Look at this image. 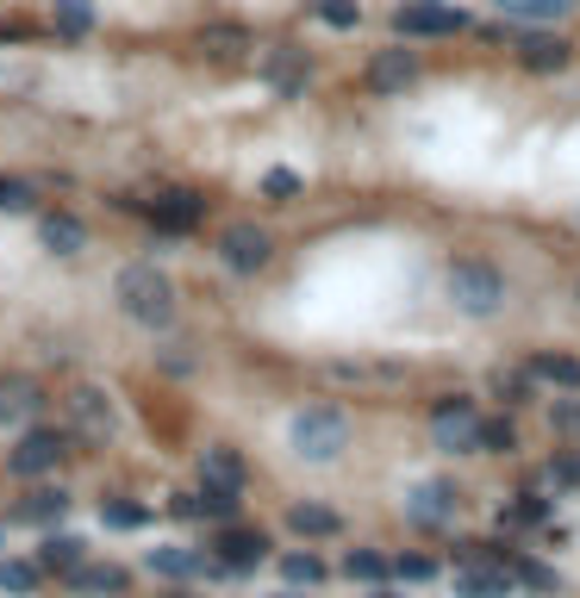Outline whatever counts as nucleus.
<instances>
[{"label":"nucleus","mask_w":580,"mask_h":598,"mask_svg":"<svg viewBox=\"0 0 580 598\" xmlns=\"http://www.w3.org/2000/svg\"><path fill=\"white\" fill-rule=\"evenodd\" d=\"M393 25H400L406 38H456V32H468V13L449 7V0H400Z\"/></svg>","instance_id":"nucleus-5"},{"label":"nucleus","mask_w":580,"mask_h":598,"mask_svg":"<svg viewBox=\"0 0 580 598\" xmlns=\"http://www.w3.org/2000/svg\"><path fill=\"white\" fill-rule=\"evenodd\" d=\"M281 574H288L293 586H312V579H325V561L319 555H288L281 561Z\"/></svg>","instance_id":"nucleus-34"},{"label":"nucleus","mask_w":580,"mask_h":598,"mask_svg":"<svg viewBox=\"0 0 580 598\" xmlns=\"http://www.w3.org/2000/svg\"><path fill=\"white\" fill-rule=\"evenodd\" d=\"M32 206V188L25 181H0V213H25Z\"/></svg>","instance_id":"nucleus-39"},{"label":"nucleus","mask_w":580,"mask_h":598,"mask_svg":"<svg viewBox=\"0 0 580 598\" xmlns=\"http://www.w3.org/2000/svg\"><path fill=\"white\" fill-rule=\"evenodd\" d=\"M38 586V561H0V593H32Z\"/></svg>","instance_id":"nucleus-31"},{"label":"nucleus","mask_w":580,"mask_h":598,"mask_svg":"<svg viewBox=\"0 0 580 598\" xmlns=\"http://www.w3.org/2000/svg\"><path fill=\"white\" fill-rule=\"evenodd\" d=\"M100 518L113 523V530H137L150 511H144V505H132V499H107V505H100Z\"/></svg>","instance_id":"nucleus-32"},{"label":"nucleus","mask_w":580,"mask_h":598,"mask_svg":"<svg viewBox=\"0 0 580 598\" xmlns=\"http://www.w3.org/2000/svg\"><path fill=\"white\" fill-rule=\"evenodd\" d=\"M512 579L531 586V593H561V574L556 567H543V561H512Z\"/></svg>","instance_id":"nucleus-28"},{"label":"nucleus","mask_w":580,"mask_h":598,"mask_svg":"<svg viewBox=\"0 0 580 598\" xmlns=\"http://www.w3.org/2000/svg\"><path fill=\"white\" fill-rule=\"evenodd\" d=\"M244 44H250L244 25H207V32H200V50H207V57H237Z\"/></svg>","instance_id":"nucleus-24"},{"label":"nucleus","mask_w":580,"mask_h":598,"mask_svg":"<svg viewBox=\"0 0 580 598\" xmlns=\"http://www.w3.org/2000/svg\"><path fill=\"white\" fill-rule=\"evenodd\" d=\"M132 574L125 567H76V593H125Z\"/></svg>","instance_id":"nucleus-26"},{"label":"nucleus","mask_w":580,"mask_h":598,"mask_svg":"<svg viewBox=\"0 0 580 598\" xmlns=\"http://www.w3.org/2000/svg\"><path fill=\"white\" fill-rule=\"evenodd\" d=\"M94 25V0H57V32L63 38H81Z\"/></svg>","instance_id":"nucleus-27"},{"label":"nucleus","mask_w":580,"mask_h":598,"mask_svg":"<svg viewBox=\"0 0 580 598\" xmlns=\"http://www.w3.org/2000/svg\"><path fill=\"white\" fill-rule=\"evenodd\" d=\"M393 574H400V579H437V561H431V555H400V561H393Z\"/></svg>","instance_id":"nucleus-38"},{"label":"nucleus","mask_w":580,"mask_h":598,"mask_svg":"<svg viewBox=\"0 0 580 598\" xmlns=\"http://www.w3.org/2000/svg\"><path fill=\"white\" fill-rule=\"evenodd\" d=\"M269 256H275V237L263 225H225V237H219V262L232 274H263Z\"/></svg>","instance_id":"nucleus-6"},{"label":"nucleus","mask_w":580,"mask_h":598,"mask_svg":"<svg viewBox=\"0 0 580 598\" xmlns=\"http://www.w3.org/2000/svg\"><path fill=\"white\" fill-rule=\"evenodd\" d=\"M263 81H269L281 100H300L306 81H312V57L300 44H281V50H269V63H263Z\"/></svg>","instance_id":"nucleus-9"},{"label":"nucleus","mask_w":580,"mask_h":598,"mask_svg":"<svg viewBox=\"0 0 580 598\" xmlns=\"http://www.w3.org/2000/svg\"><path fill=\"white\" fill-rule=\"evenodd\" d=\"M512 523H549V499H537V493H524V499L512 505Z\"/></svg>","instance_id":"nucleus-37"},{"label":"nucleus","mask_w":580,"mask_h":598,"mask_svg":"<svg viewBox=\"0 0 580 598\" xmlns=\"http://www.w3.org/2000/svg\"><path fill=\"white\" fill-rule=\"evenodd\" d=\"M288 530L293 537H337V530H344V518H337V511H331V505H288Z\"/></svg>","instance_id":"nucleus-20"},{"label":"nucleus","mask_w":580,"mask_h":598,"mask_svg":"<svg viewBox=\"0 0 580 598\" xmlns=\"http://www.w3.org/2000/svg\"><path fill=\"white\" fill-rule=\"evenodd\" d=\"M144 218H150L156 232H169V237H188L200 218H207V200L200 193H156V200H144Z\"/></svg>","instance_id":"nucleus-7"},{"label":"nucleus","mask_w":580,"mask_h":598,"mask_svg":"<svg viewBox=\"0 0 580 598\" xmlns=\"http://www.w3.org/2000/svg\"><path fill=\"white\" fill-rule=\"evenodd\" d=\"M344 443H349V418L337 406L293 411V455H300V462H337Z\"/></svg>","instance_id":"nucleus-2"},{"label":"nucleus","mask_w":580,"mask_h":598,"mask_svg":"<svg viewBox=\"0 0 580 598\" xmlns=\"http://www.w3.org/2000/svg\"><path fill=\"white\" fill-rule=\"evenodd\" d=\"M63 455H69V443H63L57 430H25L20 449H13V474H25V481H32V474H51Z\"/></svg>","instance_id":"nucleus-11"},{"label":"nucleus","mask_w":580,"mask_h":598,"mask_svg":"<svg viewBox=\"0 0 580 598\" xmlns=\"http://www.w3.org/2000/svg\"><path fill=\"white\" fill-rule=\"evenodd\" d=\"M20 518H25V523H44V530H51V523H63V518H69V493L44 486V493H32V499L20 505Z\"/></svg>","instance_id":"nucleus-21"},{"label":"nucleus","mask_w":580,"mask_h":598,"mask_svg":"<svg viewBox=\"0 0 580 598\" xmlns=\"http://www.w3.org/2000/svg\"><path fill=\"white\" fill-rule=\"evenodd\" d=\"M524 393H531V368H524V374H505V381H500V399H505V406H524Z\"/></svg>","instance_id":"nucleus-40"},{"label":"nucleus","mask_w":580,"mask_h":598,"mask_svg":"<svg viewBox=\"0 0 580 598\" xmlns=\"http://www.w3.org/2000/svg\"><path fill=\"white\" fill-rule=\"evenodd\" d=\"M531 381H549V386H580V362H575V356H537V362H531Z\"/></svg>","instance_id":"nucleus-25"},{"label":"nucleus","mask_w":580,"mask_h":598,"mask_svg":"<svg viewBox=\"0 0 580 598\" xmlns=\"http://www.w3.org/2000/svg\"><path fill=\"white\" fill-rule=\"evenodd\" d=\"M568 7H575V0H500V13H512V20H531V25H556Z\"/></svg>","instance_id":"nucleus-23"},{"label":"nucleus","mask_w":580,"mask_h":598,"mask_svg":"<svg viewBox=\"0 0 580 598\" xmlns=\"http://www.w3.org/2000/svg\"><path fill=\"white\" fill-rule=\"evenodd\" d=\"M169 598H193V593H169Z\"/></svg>","instance_id":"nucleus-43"},{"label":"nucleus","mask_w":580,"mask_h":598,"mask_svg":"<svg viewBox=\"0 0 580 598\" xmlns=\"http://www.w3.org/2000/svg\"><path fill=\"white\" fill-rule=\"evenodd\" d=\"M344 574H349V579H387L393 567H387V561L375 555V549H356V555L344 561Z\"/></svg>","instance_id":"nucleus-33"},{"label":"nucleus","mask_w":580,"mask_h":598,"mask_svg":"<svg viewBox=\"0 0 580 598\" xmlns=\"http://www.w3.org/2000/svg\"><path fill=\"white\" fill-rule=\"evenodd\" d=\"M275 598H300V593H275Z\"/></svg>","instance_id":"nucleus-42"},{"label":"nucleus","mask_w":580,"mask_h":598,"mask_svg":"<svg viewBox=\"0 0 580 598\" xmlns=\"http://www.w3.org/2000/svg\"><path fill=\"white\" fill-rule=\"evenodd\" d=\"M38 411H44L38 381H25V374L0 381V425H38Z\"/></svg>","instance_id":"nucleus-14"},{"label":"nucleus","mask_w":580,"mask_h":598,"mask_svg":"<svg viewBox=\"0 0 580 598\" xmlns=\"http://www.w3.org/2000/svg\"><path fill=\"white\" fill-rule=\"evenodd\" d=\"M263 193H269V200H293V193H300V174L293 169H269L263 174Z\"/></svg>","instance_id":"nucleus-35"},{"label":"nucleus","mask_w":580,"mask_h":598,"mask_svg":"<svg viewBox=\"0 0 580 598\" xmlns=\"http://www.w3.org/2000/svg\"><path fill=\"white\" fill-rule=\"evenodd\" d=\"M505 586H512L505 561H468L462 567V598H505Z\"/></svg>","instance_id":"nucleus-16"},{"label":"nucleus","mask_w":580,"mask_h":598,"mask_svg":"<svg viewBox=\"0 0 580 598\" xmlns=\"http://www.w3.org/2000/svg\"><path fill=\"white\" fill-rule=\"evenodd\" d=\"M200 481H207V486H232V493H244L250 467H244V455H237V449H207V455H200Z\"/></svg>","instance_id":"nucleus-17"},{"label":"nucleus","mask_w":580,"mask_h":598,"mask_svg":"<svg viewBox=\"0 0 580 598\" xmlns=\"http://www.w3.org/2000/svg\"><path fill=\"white\" fill-rule=\"evenodd\" d=\"M38 237H44V250H51V256H81V244H88L81 218H69V213H51L38 225Z\"/></svg>","instance_id":"nucleus-19"},{"label":"nucleus","mask_w":580,"mask_h":598,"mask_svg":"<svg viewBox=\"0 0 580 598\" xmlns=\"http://www.w3.org/2000/svg\"><path fill=\"white\" fill-rule=\"evenodd\" d=\"M312 13H319L325 25H337V32H356V20H362L356 0H312Z\"/></svg>","instance_id":"nucleus-30"},{"label":"nucleus","mask_w":580,"mask_h":598,"mask_svg":"<svg viewBox=\"0 0 580 598\" xmlns=\"http://www.w3.org/2000/svg\"><path fill=\"white\" fill-rule=\"evenodd\" d=\"M44 567L76 574V567H81V542H76V537H51V542H44Z\"/></svg>","instance_id":"nucleus-29"},{"label":"nucleus","mask_w":580,"mask_h":598,"mask_svg":"<svg viewBox=\"0 0 580 598\" xmlns=\"http://www.w3.org/2000/svg\"><path fill=\"white\" fill-rule=\"evenodd\" d=\"M406 518L419 523V530H437V523L456 518V486L449 481H425L406 493Z\"/></svg>","instance_id":"nucleus-10"},{"label":"nucleus","mask_w":580,"mask_h":598,"mask_svg":"<svg viewBox=\"0 0 580 598\" xmlns=\"http://www.w3.org/2000/svg\"><path fill=\"white\" fill-rule=\"evenodd\" d=\"M431 437L449 449V455H468V449H481V406L462 399V393H449L431 406Z\"/></svg>","instance_id":"nucleus-4"},{"label":"nucleus","mask_w":580,"mask_h":598,"mask_svg":"<svg viewBox=\"0 0 580 598\" xmlns=\"http://www.w3.org/2000/svg\"><path fill=\"white\" fill-rule=\"evenodd\" d=\"M263 555H269V542L256 537V530H225V542H219V574H250V567H263Z\"/></svg>","instance_id":"nucleus-15"},{"label":"nucleus","mask_w":580,"mask_h":598,"mask_svg":"<svg viewBox=\"0 0 580 598\" xmlns=\"http://www.w3.org/2000/svg\"><path fill=\"white\" fill-rule=\"evenodd\" d=\"M381 598H393V593H381Z\"/></svg>","instance_id":"nucleus-44"},{"label":"nucleus","mask_w":580,"mask_h":598,"mask_svg":"<svg viewBox=\"0 0 580 598\" xmlns=\"http://www.w3.org/2000/svg\"><path fill=\"white\" fill-rule=\"evenodd\" d=\"M368 81H375L381 94H400V88H412V81H419V50H406V44H387L381 57L368 63Z\"/></svg>","instance_id":"nucleus-13"},{"label":"nucleus","mask_w":580,"mask_h":598,"mask_svg":"<svg viewBox=\"0 0 580 598\" xmlns=\"http://www.w3.org/2000/svg\"><path fill=\"white\" fill-rule=\"evenodd\" d=\"M169 511H175V518H213V523H232V518H237V493H232V486H200V493H175Z\"/></svg>","instance_id":"nucleus-12"},{"label":"nucleus","mask_w":580,"mask_h":598,"mask_svg":"<svg viewBox=\"0 0 580 598\" xmlns=\"http://www.w3.org/2000/svg\"><path fill=\"white\" fill-rule=\"evenodd\" d=\"M481 449L505 455V449H512V425H505V418H481Z\"/></svg>","instance_id":"nucleus-36"},{"label":"nucleus","mask_w":580,"mask_h":598,"mask_svg":"<svg viewBox=\"0 0 580 598\" xmlns=\"http://www.w3.org/2000/svg\"><path fill=\"white\" fill-rule=\"evenodd\" d=\"M518 63L524 69H568V44L556 32H524L518 38Z\"/></svg>","instance_id":"nucleus-18"},{"label":"nucleus","mask_w":580,"mask_h":598,"mask_svg":"<svg viewBox=\"0 0 580 598\" xmlns=\"http://www.w3.org/2000/svg\"><path fill=\"white\" fill-rule=\"evenodd\" d=\"M69 418H76V430L81 437H94V443L119 437V411H113V399H107L100 386H76V393H69Z\"/></svg>","instance_id":"nucleus-8"},{"label":"nucleus","mask_w":580,"mask_h":598,"mask_svg":"<svg viewBox=\"0 0 580 598\" xmlns=\"http://www.w3.org/2000/svg\"><path fill=\"white\" fill-rule=\"evenodd\" d=\"M150 567H156V574H181V579H193V574H207V567H219V561H207L200 549H156Z\"/></svg>","instance_id":"nucleus-22"},{"label":"nucleus","mask_w":580,"mask_h":598,"mask_svg":"<svg viewBox=\"0 0 580 598\" xmlns=\"http://www.w3.org/2000/svg\"><path fill=\"white\" fill-rule=\"evenodd\" d=\"M119 306L132 312L137 325L163 330L175 318V281L150 262H132V269H119Z\"/></svg>","instance_id":"nucleus-1"},{"label":"nucleus","mask_w":580,"mask_h":598,"mask_svg":"<svg viewBox=\"0 0 580 598\" xmlns=\"http://www.w3.org/2000/svg\"><path fill=\"white\" fill-rule=\"evenodd\" d=\"M556 481L561 486H580V455H561V462H556Z\"/></svg>","instance_id":"nucleus-41"},{"label":"nucleus","mask_w":580,"mask_h":598,"mask_svg":"<svg viewBox=\"0 0 580 598\" xmlns=\"http://www.w3.org/2000/svg\"><path fill=\"white\" fill-rule=\"evenodd\" d=\"M449 300L462 312H475V318H487V312H500V300H505V274L493 269V262H481V256H462V262L449 269Z\"/></svg>","instance_id":"nucleus-3"}]
</instances>
